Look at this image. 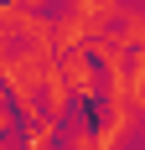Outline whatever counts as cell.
<instances>
[{
  "label": "cell",
  "instance_id": "1",
  "mask_svg": "<svg viewBox=\"0 0 145 150\" xmlns=\"http://www.w3.org/2000/svg\"><path fill=\"white\" fill-rule=\"evenodd\" d=\"M57 73H62V83L72 88V98L99 104V93H104V67L93 62L88 47H78V52H57Z\"/></svg>",
  "mask_w": 145,
  "mask_h": 150
},
{
  "label": "cell",
  "instance_id": "2",
  "mask_svg": "<svg viewBox=\"0 0 145 150\" xmlns=\"http://www.w3.org/2000/svg\"><path fill=\"white\" fill-rule=\"evenodd\" d=\"M68 5L83 16L93 31H99V26H114V21H119V11H124V0H68Z\"/></svg>",
  "mask_w": 145,
  "mask_h": 150
},
{
  "label": "cell",
  "instance_id": "3",
  "mask_svg": "<svg viewBox=\"0 0 145 150\" xmlns=\"http://www.w3.org/2000/svg\"><path fill=\"white\" fill-rule=\"evenodd\" d=\"M114 26H119V36H124L135 52H145V5H124Z\"/></svg>",
  "mask_w": 145,
  "mask_h": 150
},
{
  "label": "cell",
  "instance_id": "4",
  "mask_svg": "<svg viewBox=\"0 0 145 150\" xmlns=\"http://www.w3.org/2000/svg\"><path fill=\"white\" fill-rule=\"evenodd\" d=\"M0 135H21V114L11 98H0Z\"/></svg>",
  "mask_w": 145,
  "mask_h": 150
},
{
  "label": "cell",
  "instance_id": "5",
  "mask_svg": "<svg viewBox=\"0 0 145 150\" xmlns=\"http://www.w3.org/2000/svg\"><path fill=\"white\" fill-rule=\"evenodd\" d=\"M16 11H47V5H52V0H11Z\"/></svg>",
  "mask_w": 145,
  "mask_h": 150
}]
</instances>
